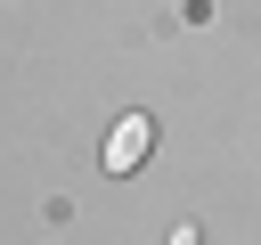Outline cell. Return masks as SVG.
<instances>
[{"mask_svg":"<svg viewBox=\"0 0 261 245\" xmlns=\"http://www.w3.org/2000/svg\"><path fill=\"white\" fill-rule=\"evenodd\" d=\"M147 155H155V114H122V122L106 131V147H98V163H106L114 180H130Z\"/></svg>","mask_w":261,"mask_h":245,"instance_id":"cell-1","label":"cell"},{"mask_svg":"<svg viewBox=\"0 0 261 245\" xmlns=\"http://www.w3.org/2000/svg\"><path fill=\"white\" fill-rule=\"evenodd\" d=\"M163 245H196V229H171V237H163Z\"/></svg>","mask_w":261,"mask_h":245,"instance_id":"cell-2","label":"cell"}]
</instances>
